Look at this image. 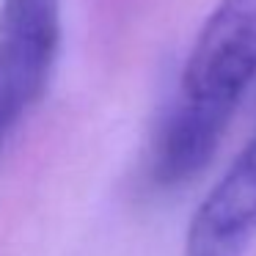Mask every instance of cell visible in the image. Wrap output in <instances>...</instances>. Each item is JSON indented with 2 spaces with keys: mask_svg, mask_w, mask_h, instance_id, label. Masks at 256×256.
<instances>
[{
  "mask_svg": "<svg viewBox=\"0 0 256 256\" xmlns=\"http://www.w3.org/2000/svg\"><path fill=\"white\" fill-rule=\"evenodd\" d=\"M256 240V130L198 204L184 256H242Z\"/></svg>",
  "mask_w": 256,
  "mask_h": 256,
  "instance_id": "obj_3",
  "label": "cell"
},
{
  "mask_svg": "<svg viewBox=\"0 0 256 256\" xmlns=\"http://www.w3.org/2000/svg\"><path fill=\"white\" fill-rule=\"evenodd\" d=\"M256 83V0H218L182 64L152 144V179L179 188L206 168Z\"/></svg>",
  "mask_w": 256,
  "mask_h": 256,
  "instance_id": "obj_1",
  "label": "cell"
},
{
  "mask_svg": "<svg viewBox=\"0 0 256 256\" xmlns=\"http://www.w3.org/2000/svg\"><path fill=\"white\" fill-rule=\"evenodd\" d=\"M61 52V0H0V146L44 96Z\"/></svg>",
  "mask_w": 256,
  "mask_h": 256,
  "instance_id": "obj_2",
  "label": "cell"
}]
</instances>
